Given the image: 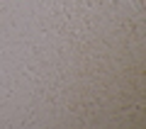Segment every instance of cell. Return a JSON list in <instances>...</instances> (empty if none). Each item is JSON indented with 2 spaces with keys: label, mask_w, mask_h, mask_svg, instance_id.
Wrapping results in <instances>:
<instances>
[]
</instances>
